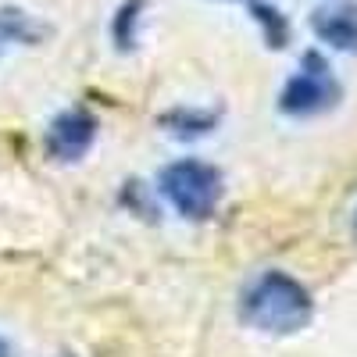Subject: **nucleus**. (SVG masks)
<instances>
[{
    "label": "nucleus",
    "instance_id": "nucleus-1",
    "mask_svg": "<svg viewBox=\"0 0 357 357\" xmlns=\"http://www.w3.org/2000/svg\"><path fill=\"white\" fill-rule=\"evenodd\" d=\"M240 318L250 329L272 333V336H289V333H301L311 325L314 301L301 279L272 268V272L257 275L247 286L243 301H240Z\"/></svg>",
    "mask_w": 357,
    "mask_h": 357
},
{
    "label": "nucleus",
    "instance_id": "nucleus-2",
    "mask_svg": "<svg viewBox=\"0 0 357 357\" xmlns=\"http://www.w3.org/2000/svg\"><path fill=\"white\" fill-rule=\"evenodd\" d=\"M158 190L186 222H204L218 211L222 200V172L200 158L172 161L158 172Z\"/></svg>",
    "mask_w": 357,
    "mask_h": 357
},
{
    "label": "nucleus",
    "instance_id": "nucleus-3",
    "mask_svg": "<svg viewBox=\"0 0 357 357\" xmlns=\"http://www.w3.org/2000/svg\"><path fill=\"white\" fill-rule=\"evenodd\" d=\"M343 97V86L336 82L329 61L318 54V50H307L301 57V68L296 75L286 79L282 93H279V111L289 114V118H311V114H325L333 111Z\"/></svg>",
    "mask_w": 357,
    "mask_h": 357
},
{
    "label": "nucleus",
    "instance_id": "nucleus-4",
    "mask_svg": "<svg viewBox=\"0 0 357 357\" xmlns=\"http://www.w3.org/2000/svg\"><path fill=\"white\" fill-rule=\"evenodd\" d=\"M47 154L54 161H82L89 154V146L97 143V114H89L86 107H68L50 122L47 129Z\"/></svg>",
    "mask_w": 357,
    "mask_h": 357
},
{
    "label": "nucleus",
    "instance_id": "nucleus-5",
    "mask_svg": "<svg viewBox=\"0 0 357 357\" xmlns=\"http://www.w3.org/2000/svg\"><path fill=\"white\" fill-rule=\"evenodd\" d=\"M311 29L321 43L333 50L357 54V0H340V4H325L311 15Z\"/></svg>",
    "mask_w": 357,
    "mask_h": 357
},
{
    "label": "nucleus",
    "instance_id": "nucleus-6",
    "mask_svg": "<svg viewBox=\"0 0 357 357\" xmlns=\"http://www.w3.org/2000/svg\"><path fill=\"white\" fill-rule=\"evenodd\" d=\"M218 118H222L218 111H204V107H172L161 114V129L178 139H200L207 132H215Z\"/></svg>",
    "mask_w": 357,
    "mask_h": 357
},
{
    "label": "nucleus",
    "instance_id": "nucleus-7",
    "mask_svg": "<svg viewBox=\"0 0 357 357\" xmlns=\"http://www.w3.org/2000/svg\"><path fill=\"white\" fill-rule=\"evenodd\" d=\"M47 29L22 8H0V43H40Z\"/></svg>",
    "mask_w": 357,
    "mask_h": 357
},
{
    "label": "nucleus",
    "instance_id": "nucleus-8",
    "mask_svg": "<svg viewBox=\"0 0 357 357\" xmlns=\"http://www.w3.org/2000/svg\"><path fill=\"white\" fill-rule=\"evenodd\" d=\"M143 8H146L143 0H126V4L114 11V18H111V40H114V47L122 54H129L136 47V29H139Z\"/></svg>",
    "mask_w": 357,
    "mask_h": 357
},
{
    "label": "nucleus",
    "instance_id": "nucleus-9",
    "mask_svg": "<svg viewBox=\"0 0 357 357\" xmlns=\"http://www.w3.org/2000/svg\"><path fill=\"white\" fill-rule=\"evenodd\" d=\"M247 4H250V11H254V22L261 25L268 47L282 50L286 40H289V22H286V15H282L279 8H272V4H264V0H247Z\"/></svg>",
    "mask_w": 357,
    "mask_h": 357
},
{
    "label": "nucleus",
    "instance_id": "nucleus-10",
    "mask_svg": "<svg viewBox=\"0 0 357 357\" xmlns=\"http://www.w3.org/2000/svg\"><path fill=\"white\" fill-rule=\"evenodd\" d=\"M0 357H11V347H8V340H0Z\"/></svg>",
    "mask_w": 357,
    "mask_h": 357
},
{
    "label": "nucleus",
    "instance_id": "nucleus-11",
    "mask_svg": "<svg viewBox=\"0 0 357 357\" xmlns=\"http://www.w3.org/2000/svg\"><path fill=\"white\" fill-rule=\"evenodd\" d=\"M354 229H357V215H354Z\"/></svg>",
    "mask_w": 357,
    "mask_h": 357
}]
</instances>
